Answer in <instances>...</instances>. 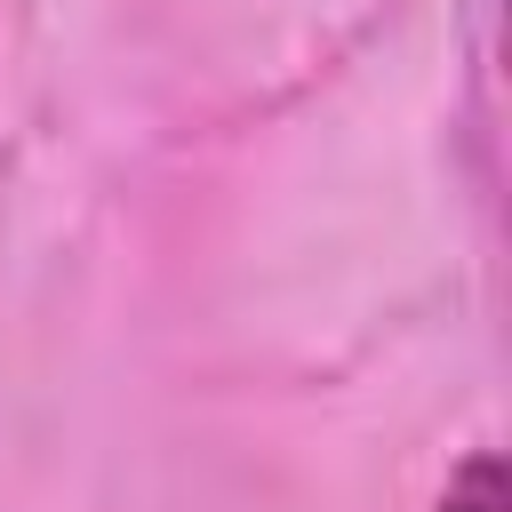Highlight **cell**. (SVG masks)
<instances>
[{
    "label": "cell",
    "mask_w": 512,
    "mask_h": 512,
    "mask_svg": "<svg viewBox=\"0 0 512 512\" xmlns=\"http://www.w3.org/2000/svg\"><path fill=\"white\" fill-rule=\"evenodd\" d=\"M440 512H512V496H504V464H496L488 448L464 456L456 480H448V496H440Z\"/></svg>",
    "instance_id": "6da1fadb"
}]
</instances>
